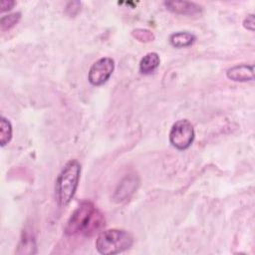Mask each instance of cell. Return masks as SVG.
<instances>
[{
  "label": "cell",
  "mask_w": 255,
  "mask_h": 255,
  "mask_svg": "<svg viewBox=\"0 0 255 255\" xmlns=\"http://www.w3.org/2000/svg\"><path fill=\"white\" fill-rule=\"evenodd\" d=\"M105 226V216L90 200L82 201L71 214L65 226L69 237H92Z\"/></svg>",
  "instance_id": "cell-1"
},
{
  "label": "cell",
  "mask_w": 255,
  "mask_h": 255,
  "mask_svg": "<svg viewBox=\"0 0 255 255\" xmlns=\"http://www.w3.org/2000/svg\"><path fill=\"white\" fill-rule=\"evenodd\" d=\"M81 176V164L77 159L69 160L55 182V196L59 206H66L74 197Z\"/></svg>",
  "instance_id": "cell-2"
},
{
  "label": "cell",
  "mask_w": 255,
  "mask_h": 255,
  "mask_svg": "<svg viewBox=\"0 0 255 255\" xmlns=\"http://www.w3.org/2000/svg\"><path fill=\"white\" fill-rule=\"evenodd\" d=\"M132 243L133 237L128 231L112 228L99 234L96 240V248L101 254L114 255L129 249Z\"/></svg>",
  "instance_id": "cell-3"
},
{
  "label": "cell",
  "mask_w": 255,
  "mask_h": 255,
  "mask_svg": "<svg viewBox=\"0 0 255 255\" xmlns=\"http://www.w3.org/2000/svg\"><path fill=\"white\" fill-rule=\"evenodd\" d=\"M195 136L192 124L184 119L175 122L169 131V142L178 150L188 148L193 142Z\"/></svg>",
  "instance_id": "cell-4"
},
{
  "label": "cell",
  "mask_w": 255,
  "mask_h": 255,
  "mask_svg": "<svg viewBox=\"0 0 255 255\" xmlns=\"http://www.w3.org/2000/svg\"><path fill=\"white\" fill-rule=\"evenodd\" d=\"M114 70L115 61L112 58H101L91 66L88 74V80L93 86H102L110 79Z\"/></svg>",
  "instance_id": "cell-5"
},
{
  "label": "cell",
  "mask_w": 255,
  "mask_h": 255,
  "mask_svg": "<svg viewBox=\"0 0 255 255\" xmlns=\"http://www.w3.org/2000/svg\"><path fill=\"white\" fill-rule=\"evenodd\" d=\"M138 185H139V178L136 174L134 173L127 174L119 182L114 193V199L117 202H124L129 199L133 195V193L136 191Z\"/></svg>",
  "instance_id": "cell-6"
},
{
  "label": "cell",
  "mask_w": 255,
  "mask_h": 255,
  "mask_svg": "<svg viewBox=\"0 0 255 255\" xmlns=\"http://www.w3.org/2000/svg\"><path fill=\"white\" fill-rule=\"evenodd\" d=\"M164 6L167 10L180 15H196L202 12V6L190 1H165Z\"/></svg>",
  "instance_id": "cell-7"
},
{
  "label": "cell",
  "mask_w": 255,
  "mask_h": 255,
  "mask_svg": "<svg viewBox=\"0 0 255 255\" xmlns=\"http://www.w3.org/2000/svg\"><path fill=\"white\" fill-rule=\"evenodd\" d=\"M226 76L234 82L252 81L254 79V67L248 64L236 65L227 70Z\"/></svg>",
  "instance_id": "cell-8"
},
{
  "label": "cell",
  "mask_w": 255,
  "mask_h": 255,
  "mask_svg": "<svg viewBox=\"0 0 255 255\" xmlns=\"http://www.w3.org/2000/svg\"><path fill=\"white\" fill-rule=\"evenodd\" d=\"M160 64V58L157 53L149 52L145 54L139 62V72L144 75L151 74L154 72Z\"/></svg>",
  "instance_id": "cell-9"
},
{
  "label": "cell",
  "mask_w": 255,
  "mask_h": 255,
  "mask_svg": "<svg viewBox=\"0 0 255 255\" xmlns=\"http://www.w3.org/2000/svg\"><path fill=\"white\" fill-rule=\"evenodd\" d=\"M195 40L196 37L187 31H179L169 36V43L175 48H185L191 46Z\"/></svg>",
  "instance_id": "cell-10"
},
{
  "label": "cell",
  "mask_w": 255,
  "mask_h": 255,
  "mask_svg": "<svg viewBox=\"0 0 255 255\" xmlns=\"http://www.w3.org/2000/svg\"><path fill=\"white\" fill-rule=\"evenodd\" d=\"M30 231L31 230H27V229L23 230L22 237H21L20 243L18 245L17 253H19V254L35 253V251H33V248H36L35 237H34L33 233H31Z\"/></svg>",
  "instance_id": "cell-11"
},
{
  "label": "cell",
  "mask_w": 255,
  "mask_h": 255,
  "mask_svg": "<svg viewBox=\"0 0 255 255\" xmlns=\"http://www.w3.org/2000/svg\"><path fill=\"white\" fill-rule=\"evenodd\" d=\"M12 125L8 119L4 116L1 117L0 121V142L1 146H5L12 138Z\"/></svg>",
  "instance_id": "cell-12"
},
{
  "label": "cell",
  "mask_w": 255,
  "mask_h": 255,
  "mask_svg": "<svg viewBox=\"0 0 255 255\" xmlns=\"http://www.w3.org/2000/svg\"><path fill=\"white\" fill-rule=\"evenodd\" d=\"M21 19V13L20 12H14L5 16H2L0 19V26L2 31H7L13 28L15 25L18 24V22Z\"/></svg>",
  "instance_id": "cell-13"
},
{
  "label": "cell",
  "mask_w": 255,
  "mask_h": 255,
  "mask_svg": "<svg viewBox=\"0 0 255 255\" xmlns=\"http://www.w3.org/2000/svg\"><path fill=\"white\" fill-rule=\"evenodd\" d=\"M131 34L139 42L146 43V42H150L154 39V35L152 34V32L147 29H140V28L134 29V30H132Z\"/></svg>",
  "instance_id": "cell-14"
},
{
  "label": "cell",
  "mask_w": 255,
  "mask_h": 255,
  "mask_svg": "<svg viewBox=\"0 0 255 255\" xmlns=\"http://www.w3.org/2000/svg\"><path fill=\"white\" fill-rule=\"evenodd\" d=\"M81 9V2L80 1H71L66 6V12L70 16H75Z\"/></svg>",
  "instance_id": "cell-15"
},
{
  "label": "cell",
  "mask_w": 255,
  "mask_h": 255,
  "mask_svg": "<svg viewBox=\"0 0 255 255\" xmlns=\"http://www.w3.org/2000/svg\"><path fill=\"white\" fill-rule=\"evenodd\" d=\"M254 26H255V17L254 14H249L245 17L243 20V27L251 32L254 31Z\"/></svg>",
  "instance_id": "cell-16"
},
{
  "label": "cell",
  "mask_w": 255,
  "mask_h": 255,
  "mask_svg": "<svg viewBox=\"0 0 255 255\" xmlns=\"http://www.w3.org/2000/svg\"><path fill=\"white\" fill-rule=\"evenodd\" d=\"M16 2L12 1V0H3L1 2V12H5V11H9L11 10L14 6H15Z\"/></svg>",
  "instance_id": "cell-17"
}]
</instances>
